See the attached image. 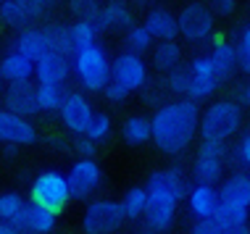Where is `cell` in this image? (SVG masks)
Instances as JSON below:
<instances>
[{"mask_svg": "<svg viewBox=\"0 0 250 234\" xmlns=\"http://www.w3.org/2000/svg\"><path fill=\"white\" fill-rule=\"evenodd\" d=\"M200 124V108L190 98H179L174 103L158 105V111L150 118L153 142L166 156H182L195 142Z\"/></svg>", "mask_w": 250, "mask_h": 234, "instance_id": "cell-1", "label": "cell"}, {"mask_svg": "<svg viewBox=\"0 0 250 234\" xmlns=\"http://www.w3.org/2000/svg\"><path fill=\"white\" fill-rule=\"evenodd\" d=\"M71 71L87 92H103V87L111 82V58L103 45H84L74 53Z\"/></svg>", "mask_w": 250, "mask_h": 234, "instance_id": "cell-2", "label": "cell"}, {"mask_svg": "<svg viewBox=\"0 0 250 234\" xmlns=\"http://www.w3.org/2000/svg\"><path fill=\"white\" fill-rule=\"evenodd\" d=\"M242 129V108L234 100H216L211 108L203 113L198 132L203 139H219L227 142Z\"/></svg>", "mask_w": 250, "mask_h": 234, "instance_id": "cell-3", "label": "cell"}, {"mask_svg": "<svg viewBox=\"0 0 250 234\" xmlns=\"http://www.w3.org/2000/svg\"><path fill=\"white\" fill-rule=\"evenodd\" d=\"M29 197H32V203L42 205V208H48L53 213H61L66 205L71 203V192H69L66 174H61L56 169L37 174V176L32 179Z\"/></svg>", "mask_w": 250, "mask_h": 234, "instance_id": "cell-4", "label": "cell"}, {"mask_svg": "<svg viewBox=\"0 0 250 234\" xmlns=\"http://www.w3.org/2000/svg\"><path fill=\"white\" fill-rule=\"evenodd\" d=\"M124 211H121V203L116 200H92L84 208L82 216V232L84 234H116L121 226H124Z\"/></svg>", "mask_w": 250, "mask_h": 234, "instance_id": "cell-5", "label": "cell"}, {"mask_svg": "<svg viewBox=\"0 0 250 234\" xmlns=\"http://www.w3.org/2000/svg\"><path fill=\"white\" fill-rule=\"evenodd\" d=\"M213 24H216V13L206 3H200V0L187 3L177 16L179 35L185 39H190V42H206V39H211Z\"/></svg>", "mask_w": 250, "mask_h": 234, "instance_id": "cell-6", "label": "cell"}, {"mask_svg": "<svg viewBox=\"0 0 250 234\" xmlns=\"http://www.w3.org/2000/svg\"><path fill=\"white\" fill-rule=\"evenodd\" d=\"M227 142L219 139H203L198 156L192 160V176L200 184H216L224 174V163H227Z\"/></svg>", "mask_w": 250, "mask_h": 234, "instance_id": "cell-7", "label": "cell"}, {"mask_svg": "<svg viewBox=\"0 0 250 234\" xmlns=\"http://www.w3.org/2000/svg\"><path fill=\"white\" fill-rule=\"evenodd\" d=\"M66 182H69L71 200H87L95 195V190L103 184V169H100L95 158H79L71 163L69 174H66Z\"/></svg>", "mask_w": 250, "mask_h": 234, "instance_id": "cell-8", "label": "cell"}, {"mask_svg": "<svg viewBox=\"0 0 250 234\" xmlns=\"http://www.w3.org/2000/svg\"><path fill=\"white\" fill-rule=\"evenodd\" d=\"M111 79L126 87L129 92H140L147 84V63L137 53H119L116 58H111Z\"/></svg>", "mask_w": 250, "mask_h": 234, "instance_id": "cell-9", "label": "cell"}, {"mask_svg": "<svg viewBox=\"0 0 250 234\" xmlns=\"http://www.w3.org/2000/svg\"><path fill=\"white\" fill-rule=\"evenodd\" d=\"M58 116H61V121H63L66 129H69L74 137H79L87 132L92 116H95V108H92V103L82 95V92H69L63 100V105H61V111H58Z\"/></svg>", "mask_w": 250, "mask_h": 234, "instance_id": "cell-10", "label": "cell"}, {"mask_svg": "<svg viewBox=\"0 0 250 234\" xmlns=\"http://www.w3.org/2000/svg\"><path fill=\"white\" fill-rule=\"evenodd\" d=\"M177 218V200L166 192H147V208L143 213V221L155 234H164L174 226Z\"/></svg>", "mask_w": 250, "mask_h": 234, "instance_id": "cell-11", "label": "cell"}, {"mask_svg": "<svg viewBox=\"0 0 250 234\" xmlns=\"http://www.w3.org/2000/svg\"><path fill=\"white\" fill-rule=\"evenodd\" d=\"M0 142L16 145V148L35 145L37 142V129L29 118L19 116V113H13L8 108H0Z\"/></svg>", "mask_w": 250, "mask_h": 234, "instance_id": "cell-12", "label": "cell"}, {"mask_svg": "<svg viewBox=\"0 0 250 234\" xmlns=\"http://www.w3.org/2000/svg\"><path fill=\"white\" fill-rule=\"evenodd\" d=\"M147 192H166L171 195L174 200H185L187 192H190V182H187L185 171L179 166H168V169H158L147 176V184H145Z\"/></svg>", "mask_w": 250, "mask_h": 234, "instance_id": "cell-13", "label": "cell"}, {"mask_svg": "<svg viewBox=\"0 0 250 234\" xmlns=\"http://www.w3.org/2000/svg\"><path fill=\"white\" fill-rule=\"evenodd\" d=\"M56 224H58V213L42 208V205L32 203V200L24 205V211L13 221L19 234H50L56 229Z\"/></svg>", "mask_w": 250, "mask_h": 234, "instance_id": "cell-14", "label": "cell"}, {"mask_svg": "<svg viewBox=\"0 0 250 234\" xmlns=\"http://www.w3.org/2000/svg\"><path fill=\"white\" fill-rule=\"evenodd\" d=\"M3 108H8L13 113L24 118H32L40 113V105H37V90L32 82H16V84H8L3 90Z\"/></svg>", "mask_w": 250, "mask_h": 234, "instance_id": "cell-15", "label": "cell"}, {"mask_svg": "<svg viewBox=\"0 0 250 234\" xmlns=\"http://www.w3.org/2000/svg\"><path fill=\"white\" fill-rule=\"evenodd\" d=\"M92 24L98 26V32H126L134 24L132 19V8L124 3V0H111V3L100 5L98 13L90 19Z\"/></svg>", "mask_w": 250, "mask_h": 234, "instance_id": "cell-16", "label": "cell"}, {"mask_svg": "<svg viewBox=\"0 0 250 234\" xmlns=\"http://www.w3.org/2000/svg\"><path fill=\"white\" fill-rule=\"evenodd\" d=\"M74 74L71 71V58L61 53L48 50L42 58L35 61V79L37 82H50V84H66V79Z\"/></svg>", "mask_w": 250, "mask_h": 234, "instance_id": "cell-17", "label": "cell"}, {"mask_svg": "<svg viewBox=\"0 0 250 234\" xmlns=\"http://www.w3.org/2000/svg\"><path fill=\"white\" fill-rule=\"evenodd\" d=\"M211 61L216 66V74H219V82H229L234 74L240 71V61H237V48L234 42H229L224 37H216L213 39V48H211Z\"/></svg>", "mask_w": 250, "mask_h": 234, "instance_id": "cell-18", "label": "cell"}, {"mask_svg": "<svg viewBox=\"0 0 250 234\" xmlns=\"http://www.w3.org/2000/svg\"><path fill=\"white\" fill-rule=\"evenodd\" d=\"M187 205L195 218H211L213 211L219 208V190L216 184H200L195 182L187 192Z\"/></svg>", "mask_w": 250, "mask_h": 234, "instance_id": "cell-19", "label": "cell"}, {"mask_svg": "<svg viewBox=\"0 0 250 234\" xmlns=\"http://www.w3.org/2000/svg\"><path fill=\"white\" fill-rule=\"evenodd\" d=\"M0 77L5 79V84L32 82V77H35V61L16 50H8L0 58Z\"/></svg>", "mask_w": 250, "mask_h": 234, "instance_id": "cell-20", "label": "cell"}, {"mask_svg": "<svg viewBox=\"0 0 250 234\" xmlns=\"http://www.w3.org/2000/svg\"><path fill=\"white\" fill-rule=\"evenodd\" d=\"M11 50L21 53V56L32 58V61H37V58H42L45 53H48V39H45V32L42 26H24V29H19V35L11 39Z\"/></svg>", "mask_w": 250, "mask_h": 234, "instance_id": "cell-21", "label": "cell"}, {"mask_svg": "<svg viewBox=\"0 0 250 234\" xmlns=\"http://www.w3.org/2000/svg\"><path fill=\"white\" fill-rule=\"evenodd\" d=\"M145 29L150 32L153 39H158V42H164V39H177L179 35V26H177V16H174L168 8H153L147 11L145 16Z\"/></svg>", "mask_w": 250, "mask_h": 234, "instance_id": "cell-22", "label": "cell"}, {"mask_svg": "<svg viewBox=\"0 0 250 234\" xmlns=\"http://www.w3.org/2000/svg\"><path fill=\"white\" fill-rule=\"evenodd\" d=\"M219 200H227V203H237V205L250 208V174H245V171L229 174L219 187Z\"/></svg>", "mask_w": 250, "mask_h": 234, "instance_id": "cell-23", "label": "cell"}, {"mask_svg": "<svg viewBox=\"0 0 250 234\" xmlns=\"http://www.w3.org/2000/svg\"><path fill=\"white\" fill-rule=\"evenodd\" d=\"M42 32H45V39H48V50L61 53V56H66V58H74L77 48H74L69 24H63V21H50V24L42 26Z\"/></svg>", "mask_w": 250, "mask_h": 234, "instance_id": "cell-24", "label": "cell"}, {"mask_svg": "<svg viewBox=\"0 0 250 234\" xmlns=\"http://www.w3.org/2000/svg\"><path fill=\"white\" fill-rule=\"evenodd\" d=\"M37 90V105H40V113H58L61 105H63L66 95V84H50V82H37L35 84Z\"/></svg>", "mask_w": 250, "mask_h": 234, "instance_id": "cell-25", "label": "cell"}, {"mask_svg": "<svg viewBox=\"0 0 250 234\" xmlns=\"http://www.w3.org/2000/svg\"><path fill=\"white\" fill-rule=\"evenodd\" d=\"M150 53H153V66L158 71H164V74H168L171 69H177L182 63V48L177 39H164V42L153 45Z\"/></svg>", "mask_w": 250, "mask_h": 234, "instance_id": "cell-26", "label": "cell"}, {"mask_svg": "<svg viewBox=\"0 0 250 234\" xmlns=\"http://www.w3.org/2000/svg\"><path fill=\"white\" fill-rule=\"evenodd\" d=\"M121 137H124L126 145H145L150 142L153 137V129H150V118L147 116H140V113H134V116H129L124 124H121Z\"/></svg>", "mask_w": 250, "mask_h": 234, "instance_id": "cell-27", "label": "cell"}, {"mask_svg": "<svg viewBox=\"0 0 250 234\" xmlns=\"http://www.w3.org/2000/svg\"><path fill=\"white\" fill-rule=\"evenodd\" d=\"M213 221L221 226V229H232V226H242L250 221V208L237 203H227V200H219V208L213 211Z\"/></svg>", "mask_w": 250, "mask_h": 234, "instance_id": "cell-28", "label": "cell"}, {"mask_svg": "<svg viewBox=\"0 0 250 234\" xmlns=\"http://www.w3.org/2000/svg\"><path fill=\"white\" fill-rule=\"evenodd\" d=\"M121 203V211H124V218L126 221H140L143 218V213L147 208V190L145 187H129L126 190V195L119 200Z\"/></svg>", "mask_w": 250, "mask_h": 234, "instance_id": "cell-29", "label": "cell"}, {"mask_svg": "<svg viewBox=\"0 0 250 234\" xmlns=\"http://www.w3.org/2000/svg\"><path fill=\"white\" fill-rule=\"evenodd\" d=\"M155 39L150 37V32L145 29V24H132L129 29L124 32V45L129 53H137V56H143L153 48Z\"/></svg>", "mask_w": 250, "mask_h": 234, "instance_id": "cell-30", "label": "cell"}, {"mask_svg": "<svg viewBox=\"0 0 250 234\" xmlns=\"http://www.w3.org/2000/svg\"><path fill=\"white\" fill-rule=\"evenodd\" d=\"M0 21L11 29H24V26L32 24V19L26 16V11L21 8L19 0H3L0 3Z\"/></svg>", "mask_w": 250, "mask_h": 234, "instance_id": "cell-31", "label": "cell"}, {"mask_svg": "<svg viewBox=\"0 0 250 234\" xmlns=\"http://www.w3.org/2000/svg\"><path fill=\"white\" fill-rule=\"evenodd\" d=\"M69 32H71V39H74V48H84V45H95L100 32L98 26L90 21V19H77V21L69 24Z\"/></svg>", "mask_w": 250, "mask_h": 234, "instance_id": "cell-32", "label": "cell"}, {"mask_svg": "<svg viewBox=\"0 0 250 234\" xmlns=\"http://www.w3.org/2000/svg\"><path fill=\"white\" fill-rule=\"evenodd\" d=\"M190 69H185V66H177V69H171L164 79V87L171 95H179V98H187V92H190Z\"/></svg>", "mask_w": 250, "mask_h": 234, "instance_id": "cell-33", "label": "cell"}, {"mask_svg": "<svg viewBox=\"0 0 250 234\" xmlns=\"http://www.w3.org/2000/svg\"><path fill=\"white\" fill-rule=\"evenodd\" d=\"M84 135L90 137L95 145L105 142V139H111V135H113V121H111V116H108V113H95Z\"/></svg>", "mask_w": 250, "mask_h": 234, "instance_id": "cell-34", "label": "cell"}, {"mask_svg": "<svg viewBox=\"0 0 250 234\" xmlns=\"http://www.w3.org/2000/svg\"><path fill=\"white\" fill-rule=\"evenodd\" d=\"M26 200L19 195V192H0V218L3 221H16L19 213L24 211Z\"/></svg>", "mask_w": 250, "mask_h": 234, "instance_id": "cell-35", "label": "cell"}, {"mask_svg": "<svg viewBox=\"0 0 250 234\" xmlns=\"http://www.w3.org/2000/svg\"><path fill=\"white\" fill-rule=\"evenodd\" d=\"M190 77H192V74H190ZM216 90H219V82H216V79H198V77H192V79H190V92H187V98H190L192 103L200 105L203 100L213 98Z\"/></svg>", "mask_w": 250, "mask_h": 234, "instance_id": "cell-36", "label": "cell"}, {"mask_svg": "<svg viewBox=\"0 0 250 234\" xmlns=\"http://www.w3.org/2000/svg\"><path fill=\"white\" fill-rule=\"evenodd\" d=\"M187 69H190V74L198 77V79H216V82H219V74H216V66L211 61V56H195Z\"/></svg>", "mask_w": 250, "mask_h": 234, "instance_id": "cell-37", "label": "cell"}, {"mask_svg": "<svg viewBox=\"0 0 250 234\" xmlns=\"http://www.w3.org/2000/svg\"><path fill=\"white\" fill-rule=\"evenodd\" d=\"M234 48H237V61H240V71H245L250 74V26L240 32L237 42H234Z\"/></svg>", "mask_w": 250, "mask_h": 234, "instance_id": "cell-38", "label": "cell"}, {"mask_svg": "<svg viewBox=\"0 0 250 234\" xmlns=\"http://www.w3.org/2000/svg\"><path fill=\"white\" fill-rule=\"evenodd\" d=\"M100 8V0H69V11L77 19H92Z\"/></svg>", "mask_w": 250, "mask_h": 234, "instance_id": "cell-39", "label": "cell"}, {"mask_svg": "<svg viewBox=\"0 0 250 234\" xmlns=\"http://www.w3.org/2000/svg\"><path fill=\"white\" fill-rule=\"evenodd\" d=\"M232 160H234V166H248V169H250V132H248V135H242V139L234 145Z\"/></svg>", "mask_w": 250, "mask_h": 234, "instance_id": "cell-40", "label": "cell"}, {"mask_svg": "<svg viewBox=\"0 0 250 234\" xmlns=\"http://www.w3.org/2000/svg\"><path fill=\"white\" fill-rule=\"evenodd\" d=\"M19 3H21V8L26 11V16H29L32 21L42 19L50 8V0H19Z\"/></svg>", "mask_w": 250, "mask_h": 234, "instance_id": "cell-41", "label": "cell"}, {"mask_svg": "<svg viewBox=\"0 0 250 234\" xmlns=\"http://www.w3.org/2000/svg\"><path fill=\"white\" fill-rule=\"evenodd\" d=\"M103 95H105L108 103H124V100L129 98L132 92L126 90V87H121L119 82H113V79H111V82H108V84L103 87Z\"/></svg>", "mask_w": 250, "mask_h": 234, "instance_id": "cell-42", "label": "cell"}, {"mask_svg": "<svg viewBox=\"0 0 250 234\" xmlns=\"http://www.w3.org/2000/svg\"><path fill=\"white\" fill-rule=\"evenodd\" d=\"M74 150H77L82 158H95L98 145L92 142V139L87 137V135H79V137H74Z\"/></svg>", "mask_w": 250, "mask_h": 234, "instance_id": "cell-43", "label": "cell"}, {"mask_svg": "<svg viewBox=\"0 0 250 234\" xmlns=\"http://www.w3.org/2000/svg\"><path fill=\"white\" fill-rule=\"evenodd\" d=\"M190 234H224V229H221L213 218H195Z\"/></svg>", "mask_w": 250, "mask_h": 234, "instance_id": "cell-44", "label": "cell"}, {"mask_svg": "<svg viewBox=\"0 0 250 234\" xmlns=\"http://www.w3.org/2000/svg\"><path fill=\"white\" fill-rule=\"evenodd\" d=\"M237 8V0H213V13L219 16H232Z\"/></svg>", "mask_w": 250, "mask_h": 234, "instance_id": "cell-45", "label": "cell"}, {"mask_svg": "<svg viewBox=\"0 0 250 234\" xmlns=\"http://www.w3.org/2000/svg\"><path fill=\"white\" fill-rule=\"evenodd\" d=\"M234 103L240 108H250V82H245L242 87H237V95H234Z\"/></svg>", "mask_w": 250, "mask_h": 234, "instance_id": "cell-46", "label": "cell"}, {"mask_svg": "<svg viewBox=\"0 0 250 234\" xmlns=\"http://www.w3.org/2000/svg\"><path fill=\"white\" fill-rule=\"evenodd\" d=\"M0 234H19V232L11 221H3V218H0Z\"/></svg>", "mask_w": 250, "mask_h": 234, "instance_id": "cell-47", "label": "cell"}, {"mask_svg": "<svg viewBox=\"0 0 250 234\" xmlns=\"http://www.w3.org/2000/svg\"><path fill=\"white\" fill-rule=\"evenodd\" d=\"M224 234H250V224H242V226H232V229H224Z\"/></svg>", "mask_w": 250, "mask_h": 234, "instance_id": "cell-48", "label": "cell"}, {"mask_svg": "<svg viewBox=\"0 0 250 234\" xmlns=\"http://www.w3.org/2000/svg\"><path fill=\"white\" fill-rule=\"evenodd\" d=\"M140 226H137V232H134V234H155L153 229H150V226H147L145 221H143V218H140V221H137Z\"/></svg>", "mask_w": 250, "mask_h": 234, "instance_id": "cell-49", "label": "cell"}, {"mask_svg": "<svg viewBox=\"0 0 250 234\" xmlns=\"http://www.w3.org/2000/svg\"><path fill=\"white\" fill-rule=\"evenodd\" d=\"M3 90H5V79L0 77V98H3Z\"/></svg>", "mask_w": 250, "mask_h": 234, "instance_id": "cell-50", "label": "cell"}, {"mask_svg": "<svg viewBox=\"0 0 250 234\" xmlns=\"http://www.w3.org/2000/svg\"><path fill=\"white\" fill-rule=\"evenodd\" d=\"M134 3H140V5H147V3H155V0H134Z\"/></svg>", "mask_w": 250, "mask_h": 234, "instance_id": "cell-51", "label": "cell"}, {"mask_svg": "<svg viewBox=\"0 0 250 234\" xmlns=\"http://www.w3.org/2000/svg\"><path fill=\"white\" fill-rule=\"evenodd\" d=\"M0 3H3V0H0Z\"/></svg>", "mask_w": 250, "mask_h": 234, "instance_id": "cell-52", "label": "cell"}]
</instances>
